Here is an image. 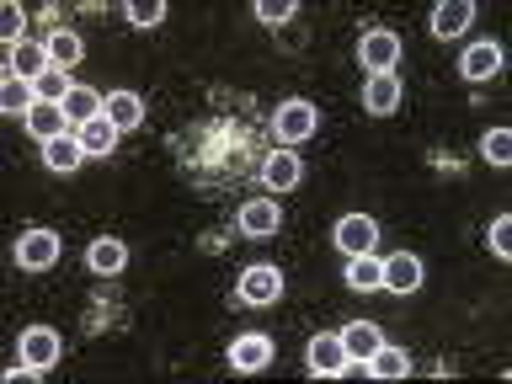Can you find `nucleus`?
Returning <instances> with one entry per match:
<instances>
[{
    "mask_svg": "<svg viewBox=\"0 0 512 384\" xmlns=\"http://www.w3.org/2000/svg\"><path fill=\"white\" fill-rule=\"evenodd\" d=\"M48 70V43H16L11 48V75L16 80H38Z\"/></svg>",
    "mask_w": 512,
    "mask_h": 384,
    "instance_id": "5701e85b",
    "label": "nucleus"
},
{
    "mask_svg": "<svg viewBox=\"0 0 512 384\" xmlns=\"http://www.w3.org/2000/svg\"><path fill=\"white\" fill-rule=\"evenodd\" d=\"M54 262H59V235L54 230H27L22 240H16V267L43 272V267H54Z\"/></svg>",
    "mask_w": 512,
    "mask_h": 384,
    "instance_id": "20e7f679",
    "label": "nucleus"
},
{
    "mask_svg": "<svg viewBox=\"0 0 512 384\" xmlns=\"http://www.w3.org/2000/svg\"><path fill=\"white\" fill-rule=\"evenodd\" d=\"M272 230H278V203H272V198H251L246 208H240V235L267 240Z\"/></svg>",
    "mask_w": 512,
    "mask_h": 384,
    "instance_id": "dca6fc26",
    "label": "nucleus"
},
{
    "mask_svg": "<svg viewBox=\"0 0 512 384\" xmlns=\"http://www.w3.org/2000/svg\"><path fill=\"white\" fill-rule=\"evenodd\" d=\"M358 59L368 64V75H395V59H400V38L390 27H368L358 38Z\"/></svg>",
    "mask_w": 512,
    "mask_h": 384,
    "instance_id": "f03ea898",
    "label": "nucleus"
},
{
    "mask_svg": "<svg viewBox=\"0 0 512 384\" xmlns=\"http://www.w3.org/2000/svg\"><path fill=\"white\" fill-rule=\"evenodd\" d=\"M491 251L502 256V262L512 256V219H507V214H496V219H491Z\"/></svg>",
    "mask_w": 512,
    "mask_h": 384,
    "instance_id": "2f4dec72",
    "label": "nucleus"
},
{
    "mask_svg": "<svg viewBox=\"0 0 512 384\" xmlns=\"http://www.w3.org/2000/svg\"><path fill=\"white\" fill-rule=\"evenodd\" d=\"M299 176H304V166H299L294 150H272V155L262 160V182H267V192H294Z\"/></svg>",
    "mask_w": 512,
    "mask_h": 384,
    "instance_id": "9d476101",
    "label": "nucleus"
},
{
    "mask_svg": "<svg viewBox=\"0 0 512 384\" xmlns=\"http://www.w3.org/2000/svg\"><path fill=\"white\" fill-rule=\"evenodd\" d=\"M470 22H475V6H470V0H443V6L432 11V32H438V38H459Z\"/></svg>",
    "mask_w": 512,
    "mask_h": 384,
    "instance_id": "6ab92c4d",
    "label": "nucleus"
},
{
    "mask_svg": "<svg viewBox=\"0 0 512 384\" xmlns=\"http://www.w3.org/2000/svg\"><path fill=\"white\" fill-rule=\"evenodd\" d=\"M384 288H390V294H416V288H422V262H416L411 251H395V256H384Z\"/></svg>",
    "mask_w": 512,
    "mask_h": 384,
    "instance_id": "6e6552de",
    "label": "nucleus"
},
{
    "mask_svg": "<svg viewBox=\"0 0 512 384\" xmlns=\"http://www.w3.org/2000/svg\"><path fill=\"white\" fill-rule=\"evenodd\" d=\"M267 363H272V342H267V336H235V342H230V368H235V374H262Z\"/></svg>",
    "mask_w": 512,
    "mask_h": 384,
    "instance_id": "f8f14e48",
    "label": "nucleus"
},
{
    "mask_svg": "<svg viewBox=\"0 0 512 384\" xmlns=\"http://www.w3.org/2000/svg\"><path fill=\"white\" fill-rule=\"evenodd\" d=\"M32 91H38V102H54V107H59L64 96L75 91V80H70V70H54V64H48V70L32 80Z\"/></svg>",
    "mask_w": 512,
    "mask_h": 384,
    "instance_id": "bb28decb",
    "label": "nucleus"
},
{
    "mask_svg": "<svg viewBox=\"0 0 512 384\" xmlns=\"http://www.w3.org/2000/svg\"><path fill=\"white\" fill-rule=\"evenodd\" d=\"M27 128H32V139H38V144H54V139L70 134V118H64V107L38 102V107L27 112Z\"/></svg>",
    "mask_w": 512,
    "mask_h": 384,
    "instance_id": "ddd939ff",
    "label": "nucleus"
},
{
    "mask_svg": "<svg viewBox=\"0 0 512 384\" xmlns=\"http://www.w3.org/2000/svg\"><path fill=\"white\" fill-rule=\"evenodd\" d=\"M363 368H368L374 379H406V374H411V352H406V347H384V342H379V352H374V358H368Z\"/></svg>",
    "mask_w": 512,
    "mask_h": 384,
    "instance_id": "4be33fe9",
    "label": "nucleus"
},
{
    "mask_svg": "<svg viewBox=\"0 0 512 384\" xmlns=\"http://www.w3.org/2000/svg\"><path fill=\"white\" fill-rule=\"evenodd\" d=\"M75 139H80V150H86V155H112V144H118V128H112L107 118H91L86 128H75Z\"/></svg>",
    "mask_w": 512,
    "mask_h": 384,
    "instance_id": "393cba45",
    "label": "nucleus"
},
{
    "mask_svg": "<svg viewBox=\"0 0 512 384\" xmlns=\"http://www.w3.org/2000/svg\"><path fill=\"white\" fill-rule=\"evenodd\" d=\"M294 16H299L294 0H262V6H256V22H267V27H283V22H294Z\"/></svg>",
    "mask_w": 512,
    "mask_h": 384,
    "instance_id": "cd10ccee",
    "label": "nucleus"
},
{
    "mask_svg": "<svg viewBox=\"0 0 512 384\" xmlns=\"http://www.w3.org/2000/svg\"><path fill=\"white\" fill-rule=\"evenodd\" d=\"M336 246H342V256H368L379 246V224L368 214H347L342 224H336Z\"/></svg>",
    "mask_w": 512,
    "mask_h": 384,
    "instance_id": "39448f33",
    "label": "nucleus"
},
{
    "mask_svg": "<svg viewBox=\"0 0 512 384\" xmlns=\"http://www.w3.org/2000/svg\"><path fill=\"white\" fill-rule=\"evenodd\" d=\"M16 352L38 368V374H48V368L59 363V331H48V326H27L22 331V342H16Z\"/></svg>",
    "mask_w": 512,
    "mask_h": 384,
    "instance_id": "423d86ee",
    "label": "nucleus"
},
{
    "mask_svg": "<svg viewBox=\"0 0 512 384\" xmlns=\"http://www.w3.org/2000/svg\"><path fill=\"white\" fill-rule=\"evenodd\" d=\"M379 342H384V336L368 326V320H352V326L342 331V347H347V358H352V363H368V358L379 352Z\"/></svg>",
    "mask_w": 512,
    "mask_h": 384,
    "instance_id": "412c9836",
    "label": "nucleus"
},
{
    "mask_svg": "<svg viewBox=\"0 0 512 384\" xmlns=\"http://www.w3.org/2000/svg\"><path fill=\"white\" fill-rule=\"evenodd\" d=\"M102 102H107V96H96L91 86H75L59 107H64V118H70V128H86L91 118H102Z\"/></svg>",
    "mask_w": 512,
    "mask_h": 384,
    "instance_id": "aec40b11",
    "label": "nucleus"
},
{
    "mask_svg": "<svg viewBox=\"0 0 512 384\" xmlns=\"http://www.w3.org/2000/svg\"><path fill=\"white\" fill-rule=\"evenodd\" d=\"M235 294L240 299H246V304H272V299H278L283 294V272L278 267H246V272H240V288H235Z\"/></svg>",
    "mask_w": 512,
    "mask_h": 384,
    "instance_id": "0eeeda50",
    "label": "nucleus"
},
{
    "mask_svg": "<svg viewBox=\"0 0 512 384\" xmlns=\"http://www.w3.org/2000/svg\"><path fill=\"white\" fill-rule=\"evenodd\" d=\"M496 70H502V43L480 38V43L464 48V59H459V75L464 80H491Z\"/></svg>",
    "mask_w": 512,
    "mask_h": 384,
    "instance_id": "9b49d317",
    "label": "nucleus"
},
{
    "mask_svg": "<svg viewBox=\"0 0 512 384\" xmlns=\"http://www.w3.org/2000/svg\"><path fill=\"white\" fill-rule=\"evenodd\" d=\"M347 368H363V363H352V358H347L342 336H336V331H320V336H310V374H315V379L347 374Z\"/></svg>",
    "mask_w": 512,
    "mask_h": 384,
    "instance_id": "7ed1b4c3",
    "label": "nucleus"
},
{
    "mask_svg": "<svg viewBox=\"0 0 512 384\" xmlns=\"http://www.w3.org/2000/svg\"><path fill=\"white\" fill-rule=\"evenodd\" d=\"M22 22H27L22 6H0V38H6V48L22 43Z\"/></svg>",
    "mask_w": 512,
    "mask_h": 384,
    "instance_id": "c756f323",
    "label": "nucleus"
},
{
    "mask_svg": "<svg viewBox=\"0 0 512 384\" xmlns=\"http://www.w3.org/2000/svg\"><path fill=\"white\" fill-rule=\"evenodd\" d=\"M38 107V91H32V80H16V75H6V86H0V112H27Z\"/></svg>",
    "mask_w": 512,
    "mask_h": 384,
    "instance_id": "a878e982",
    "label": "nucleus"
},
{
    "mask_svg": "<svg viewBox=\"0 0 512 384\" xmlns=\"http://www.w3.org/2000/svg\"><path fill=\"white\" fill-rule=\"evenodd\" d=\"M102 118L118 128V134H128V128H139V123H144V102H139L134 91H112L107 102H102Z\"/></svg>",
    "mask_w": 512,
    "mask_h": 384,
    "instance_id": "4468645a",
    "label": "nucleus"
},
{
    "mask_svg": "<svg viewBox=\"0 0 512 384\" xmlns=\"http://www.w3.org/2000/svg\"><path fill=\"white\" fill-rule=\"evenodd\" d=\"M315 128H320V112H315V102H304V96H294V102H283L272 112V134L283 144H304Z\"/></svg>",
    "mask_w": 512,
    "mask_h": 384,
    "instance_id": "f257e3e1",
    "label": "nucleus"
},
{
    "mask_svg": "<svg viewBox=\"0 0 512 384\" xmlns=\"http://www.w3.org/2000/svg\"><path fill=\"white\" fill-rule=\"evenodd\" d=\"M86 267L96 272V278H118V272L128 267V246H123L118 235L91 240V246H86Z\"/></svg>",
    "mask_w": 512,
    "mask_h": 384,
    "instance_id": "1a4fd4ad",
    "label": "nucleus"
},
{
    "mask_svg": "<svg viewBox=\"0 0 512 384\" xmlns=\"http://www.w3.org/2000/svg\"><path fill=\"white\" fill-rule=\"evenodd\" d=\"M347 288L352 294H374V288H384V256H347Z\"/></svg>",
    "mask_w": 512,
    "mask_h": 384,
    "instance_id": "2eb2a0df",
    "label": "nucleus"
},
{
    "mask_svg": "<svg viewBox=\"0 0 512 384\" xmlns=\"http://www.w3.org/2000/svg\"><path fill=\"white\" fill-rule=\"evenodd\" d=\"M80 160H86V150H80V139H75V134H64V139H54V144H43V166L54 171V176L80 171Z\"/></svg>",
    "mask_w": 512,
    "mask_h": 384,
    "instance_id": "a211bd4d",
    "label": "nucleus"
},
{
    "mask_svg": "<svg viewBox=\"0 0 512 384\" xmlns=\"http://www.w3.org/2000/svg\"><path fill=\"white\" fill-rule=\"evenodd\" d=\"M80 54H86V43H80L70 27L48 32V64H54V70H70V64H80Z\"/></svg>",
    "mask_w": 512,
    "mask_h": 384,
    "instance_id": "b1692460",
    "label": "nucleus"
},
{
    "mask_svg": "<svg viewBox=\"0 0 512 384\" xmlns=\"http://www.w3.org/2000/svg\"><path fill=\"white\" fill-rule=\"evenodd\" d=\"M128 22L134 27H160L166 22V6H160V0H139V6H128Z\"/></svg>",
    "mask_w": 512,
    "mask_h": 384,
    "instance_id": "7c9ffc66",
    "label": "nucleus"
},
{
    "mask_svg": "<svg viewBox=\"0 0 512 384\" xmlns=\"http://www.w3.org/2000/svg\"><path fill=\"white\" fill-rule=\"evenodd\" d=\"M480 150H486V160H491V166H507V160H512V134H507V128H491Z\"/></svg>",
    "mask_w": 512,
    "mask_h": 384,
    "instance_id": "c85d7f7f",
    "label": "nucleus"
},
{
    "mask_svg": "<svg viewBox=\"0 0 512 384\" xmlns=\"http://www.w3.org/2000/svg\"><path fill=\"white\" fill-rule=\"evenodd\" d=\"M363 107L374 112V118H390V112L400 107V80H395V75H368V86H363Z\"/></svg>",
    "mask_w": 512,
    "mask_h": 384,
    "instance_id": "f3484780",
    "label": "nucleus"
}]
</instances>
